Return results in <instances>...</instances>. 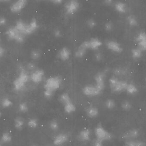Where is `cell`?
Instances as JSON below:
<instances>
[{
	"label": "cell",
	"instance_id": "6da1fadb",
	"mask_svg": "<svg viewBox=\"0 0 146 146\" xmlns=\"http://www.w3.org/2000/svg\"><path fill=\"white\" fill-rule=\"evenodd\" d=\"M62 79L59 76H50L46 80L44 85V96L47 99H50L55 93L60 89L62 85Z\"/></svg>",
	"mask_w": 146,
	"mask_h": 146
},
{
	"label": "cell",
	"instance_id": "7a4b0ae2",
	"mask_svg": "<svg viewBox=\"0 0 146 146\" xmlns=\"http://www.w3.org/2000/svg\"><path fill=\"white\" fill-rule=\"evenodd\" d=\"M15 27L24 35H29L35 32L38 28V24L35 19H32L29 23H27L22 20L16 21Z\"/></svg>",
	"mask_w": 146,
	"mask_h": 146
},
{
	"label": "cell",
	"instance_id": "3957f363",
	"mask_svg": "<svg viewBox=\"0 0 146 146\" xmlns=\"http://www.w3.org/2000/svg\"><path fill=\"white\" fill-rule=\"evenodd\" d=\"M96 139L101 141H109L112 139V135L101 124H98L94 129Z\"/></svg>",
	"mask_w": 146,
	"mask_h": 146
},
{
	"label": "cell",
	"instance_id": "277c9868",
	"mask_svg": "<svg viewBox=\"0 0 146 146\" xmlns=\"http://www.w3.org/2000/svg\"><path fill=\"white\" fill-rule=\"evenodd\" d=\"M7 36L11 40H15L19 43H23L25 41V35L21 33L15 27L9 28L6 32Z\"/></svg>",
	"mask_w": 146,
	"mask_h": 146
},
{
	"label": "cell",
	"instance_id": "5b68a950",
	"mask_svg": "<svg viewBox=\"0 0 146 146\" xmlns=\"http://www.w3.org/2000/svg\"><path fill=\"white\" fill-rule=\"evenodd\" d=\"M106 73L101 71L96 74L94 77V86L102 93L105 87Z\"/></svg>",
	"mask_w": 146,
	"mask_h": 146
},
{
	"label": "cell",
	"instance_id": "8992f818",
	"mask_svg": "<svg viewBox=\"0 0 146 146\" xmlns=\"http://www.w3.org/2000/svg\"><path fill=\"white\" fill-rule=\"evenodd\" d=\"M89 50L90 48L88 40H86L82 42L76 49L75 52V56L78 59H81L85 56Z\"/></svg>",
	"mask_w": 146,
	"mask_h": 146
},
{
	"label": "cell",
	"instance_id": "52a82bcc",
	"mask_svg": "<svg viewBox=\"0 0 146 146\" xmlns=\"http://www.w3.org/2000/svg\"><path fill=\"white\" fill-rule=\"evenodd\" d=\"M27 2V0H16L10 6V11L13 13H18L25 8Z\"/></svg>",
	"mask_w": 146,
	"mask_h": 146
},
{
	"label": "cell",
	"instance_id": "ba28073f",
	"mask_svg": "<svg viewBox=\"0 0 146 146\" xmlns=\"http://www.w3.org/2000/svg\"><path fill=\"white\" fill-rule=\"evenodd\" d=\"M82 92L84 95L89 97H96L101 93L93 84L85 86L82 89Z\"/></svg>",
	"mask_w": 146,
	"mask_h": 146
},
{
	"label": "cell",
	"instance_id": "9c48e42d",
	"mask_svg": "<svg viewBox=\"0 0 146 146\" xmlns=\"http://www.w3.org/2000/svg\"><path fill=\"white\" fill-rule=\"evenodd\" d=\"M80 4L76 0H71L65 6L66 13L68 15L73 14L78 10Z\"/></svg>",
	"mask_w": 146,
	"mask_h": 146
},
{
	"label": "cell",
	"instance_id": "30bf717a",
	"mask_svg": "<svg viewBox=\"0 0 146 146\" xmlns=\"http://www.w3.org/2000/svg\"><path fill=\"white\" fill-rule=\"evenodd\" d=\"M69 135L65 133L57 135L54 138L53 144L55 146H61L65 145L69 140Z\"/></svg>",
	"mask_w": 146,
	"mask_h": 146
},
{
	"label": "cell",
	"instance_id": "8fae6325",
	"mask_svg": "<svg viewBox=\"0 0 146 146\" xmlns=\"http://www.w3.org/2000/svg\"><path fill=\"white\" fill-rule=\"evenodd\" d=\"M92 132L88 128H84L78 133V139L82 142H87L91 139Z\"/></svg>",
	"mask_w": 146,
	"mask_h": 146
},
{
	"label": "cell",
	"instance_id": "7c38bea8",
	"mask_svg": "<svg viewBox=\"0 0 146 146\" xmlns=\"http://www.w3.org/2000/svg\"><path fill=\"white\" fill-rule=\"evenodd\" d=\"M71 56V50L68 48L66 47H63L59 50L57 54L58 59L63 61H66L69 60Z\"/></svg>",
	"mask_w": 146,
	"mask_h": 146
},
{
	"label": "cell",
	"instance_id": "4fadbf2b",
	"mask_svg": "<svg viewBox=\"0 0 146 146\" xmlns=\"http://www.w3.org/2000/svg\"><path fill=\"white\" fill-rule=\"evenodd\" d=\"M44 72L42 69H36L31 75V79L35 83L41 82L43 80Z\"/></svg>",
	"mask_w": 146,
	"mask_h": 146
},
{
	"label": "cell",
	"instance_id": "5bb4252c",
	"mask_svg": "<svg viewBox=\"0 0 146 146\" xmlns=\"http://www.w3.org/2000/svg\"><path fill=\"white\" fill-rule=\"evenodd\" d=\"M89 48L91 50L97 51L102 46V42L97 38H92L88 40Z\"/></svg>",
	"mask_w": 146,
	"mask_h": 146
},
{
	"label": "cell",
	"instance_id": "9a60e30c",
	"mask_svg": "<svg viewBox=\"0 0 146 146\" xmlns=\"http://www.w3.org/2000/svg\"><path fill=\"white\" fill-rule=\"evenodd\" d=\"M86 114L89 118H96L99 114V111L96 106H90L86 110Z\"/></svg>",
	"mask_w": 146,
	"mask_h": 146
},
{
	"label": "cell",
	"instance_id": "2e32d148",
	"mask_svg": "<svg viewBox=\"0 0 146 146\" xmlns=\"http://www.w3.org/2000/svg\"><path fill=\"white\" fill-rule=\"evenodd\" d=\"M139 135V132L137 129H130L123 135L122 138L126 141L135 139Z\"/></svg>",
	"mask_w": 146,
	"mask_h": 146
},
{
	"label": "cell",
	"instance_id": "e0dca14e",
	"mask_svg": "<svg viewBox=\"0 0 146 146\" xmlns=\"http://www.w3.org/2000/svg\"><path fill=\"white\" fill-rule=\"evenodd\" d=\"M64 111L68 114H72L76 110V106L72 100L63 106Z\"/></svg>",
	"mask_w": 146,
	"mask_h": 146
},
{
	"label": "cell",
	"instance_id": "ac0fdd59",
	"mask_svg": "<svg viewBox=\"0 0 146 146\" xmlns=\"http://www.w3.org/2000/svg\"><path fill=\"white\" fill-rule=\"evenodd\" d=\"M25 121L24 118L20 117H16L14 120V126L18 130H21L24 127Z\"/></svg>",
	"mask_w": 146,
	"mask_h": 146
},
{
	"label": "cell",
	"instance_id": "d6986e66",
	"mask_svg": "<svg viewBox=\"0 0 146 146\" xmlns=\"http://www.w3.org/2000/svg\"><path fill=\"white\" fill-rule=\"evenodd\" d=\"M124 146H146L145 142L138 140H129L126 141Z\"/></svg>",
	"mask_w": 146,
	"mask_h": 146
},
{
	"label": "cell",
	"instance_id": "ffe728a7",
	"mask_svg": "<svg viewBox=\"0 0 146 146\" xmlns=\"http://www.w3.org/2000/svg\"><path fill=\"white\" fill-rule=\"evenodd\" d=\"M59 101L63 106L72 101V100L68 94L63 93L59 96Z\"/></svg>",
	"mask_w": 146,
	"mask_h": 146
},
{
	"label": "cell",
	"instance_id": "44dd1931",
	"mask_svg": "<svg viewBox=\"0 0 146 146\" xmlns=\"http://www.w3.org/2000/svg\"><path fill=\"white\" fill-rule=\"evenodd\" d=\"M12 140L11 135L8 132H5L3 133L1 138V142L4 144H7L11 142Z\"/></svg>",
	"mask_w": 146,
	"mask_h": 146
},
{
	"label": "cell",
	"instance_id": "7402d4cb",
	"mask_svg": "<svg viewBox=\"0 0 146 146\" xmlns=\"http://www.w3.org/2000/svg\"><path fill=\"white\" fill-rule=\"evenodd\" d=\"M42 56V52L38 49H34L31 52V57L34 60H39Z\"/></svg>",
	"mask_w": 146,
	"mask_h": 146
},
{
	"label": "cell",
	"instance_id": "603a6c76",
	"mask_svg": "<svg viewBox=\"0 0 146 146\" xmlns=\"http://www.w3.org/2000/svg\"><path fill=\"white\" fill-rule=\"evenodd\" d=\"M106 47L109 49L113 51H117L118 50V46L115 42L113 41H109L106 43Z\"/></svg>",
	"mask_w": 146,
	"mask_h": 146
},
{
	"label": "cell",
	"instance_id": "cb8c5ba5",
	"mask_svg": "<svg viewBox=\"0 0 146 146\" xmlns=\"http://www.w3.org/2000/svg\"><path fill=\"white\" fill-rule=\"evenodd\" d=\"M25 85V83L22 82L18 78L13 82L14 86L15 89L16 91H19V90H21L24 87Z\"/></svg>",
	"mask_w": 146,
	"mask_h": 146
},
{
	"label": "cell",
	"instance_id": "d4e9b609",
	"mask_svg": "<svg viewBox=\"0 0 146 146\" xmlns=\"http://www.w3.org/2000/svg\"><path fill=\"white\" fill-rule=\"evenodd\" d=\"M49 127L53 131H56L60 127L59 123L56 120H52L49 123Z\"/></svg>",
	"mask_w": 146,
	"mask_h": 146
},
{
	"label": "cell",
	"instance_id": "484cf974",
	"mask_svg": "<svg viewBox=\"0 0 146 146\" xmlns=\"http://www.w3.org/2000/svg\"><path fill=\"white\" fill-rule=\"evenodd\" d=\"M38 120L36 118H33L29 120L27 125L31 129H35L38 127Z\"/></svg>",
	"mask_w": 146,
	"mask_h": 146
},
{
	"label": "cell",
	"instance_id": "4316f807",
	"mask_svg": "<svg viewBox=\"0 0 146 146\" xmlns=\"http://www.w3.org/2000/svg\"><path fill=\"white\" fill-rule=\"evenodd\" d=\"M19 110L21 113H25L29 110V107L26 103H22L19 105Z\"/></svg>",
	"mask_w": 146,
	"mask_h": 146
},
{
	"label": "cell",
	"instance_id": "83f0119b",
	"mask_svg": "<svg viewBox=\"0 0 146 146\" xmlns=\"http://www.w3.org/2000/svg\"><path fill=\"white\" fill-rule=\"evenodd\" d=\"M115 9L118 12L123 13L125 12L126 7L125 4L123 3H117L115 4Z\"/></svg>",
	"mask_w": 146,
	"mask_h": 146
},
{
	"label": "cell",
	"instance_id": "f1b7e54d",
	"mask_svg": "<svg viewBox=\"0 0 146 146\" xmlns=\"http://www.w3.org/2000/svg\"><path fill=\"white\" fill-rule=\"evenodd\" d=\"M94 58L96 61L100 62L102 61L104 59V55L102 54V52L97 50L94 54Z\"/></svg>",
	"mask_w": 146,
	"mask_h": 146
},
{
	"label": "cell",
	"instance_id": "f546056e",
	"mask_svg": "<svg viewBox=\"0 0 146 146\" xmlns=\"http://www.w3.org/2000/svg\"><path fill=\"white\" fill-rule=\"evenodd\" d=\"M1 104L3 108H7L12 106L13 103L8 98H5L2 101Z\"/></svg>",
	"mask_w": 146,
	"mask_h": 146
},
{
	"label": "cell",
	"instance_id": "4dcf8cb0",
	"mask_svg": "<svg viewBox=\"0 0 146 146\" xmlns=\"http://www.w3.org/2000/svg\"><path fill=\"white\" fill-rule=\"evenodd\" d=\"M87 26L90 29H93L97 25L96 21L93 19H89L86 21Z\"/></svg>",
	"mask_w": 146,
	"mask_h": 146
},
{
	"label": "cell",
	"instance_id": "1f68e13d",
	"mask_svg": "<svg viewBox=\"0 0 146 146\" xmlns=\"http://www.w3.org/2000/svg\"><path fill=\"white\" fill-rule=\"evenodd\" d=\"M105 104L106 107L108 109H112L115 107V103L113 100L111 99L107 100L106 101Z\"/></svg>",
	"mask_w": 146,
	"mask_h": 146
},
{
	"label": "cell",
	"instance_id": "d6a6232c",
	"mask_svg": "<svg viewBox=\"0 0 146 146\" xmlns=\"http://www.w3.org/2000/svg\"><path fill=\"white\" fill-rule=\"evenodd\" d=\"M53 35L56 38H60L62 36V32L60 29H56L53 32Z\"/></svg>",
	"mask_w": 146,
	"mask_h": 146
},
{
	"label": "cell",
	"instance_id": "836d02e7",
	"mask_svg": "<svg viewBox=\"0 0 146 146\" xmlns=\"http://www.w3.org/2000/svg\"><path fill=\"white\" fill-rule=\"evenodd\" d=\"M104 28L106 31H110L113 28V25L111 22H107L105 25Z\"/></svg>",
	"mask_w": 146,
	"mask_h": 146
},
{
	"label": "cell",
	"instance_id": "e575fe53",
	"mask_svg": "<svg viewBox=\"0 0 146 146\" xmlns=\"http://www.w3.org/2000/svg\"><path fill=\"white\" fill-rule=\"evenodd\" d=\"M7 20L4 16H0V26H4L7 24Z\"/></svg>",
	"mask_w": 146,
	"mask_h": 146
},
{
	"label": "cell",
	"instance_id": "d590c367",
	"mask_svg": "<svg viewBox=\"0 0 146 146\" xmlns=\"http://www.w3.org/2000/svg\"><path fill=\"white\" fill-rule=\"evenodd\" d=\"M103 143V141L96 139L93 143L92 146H104Z\"/></svg>",
	"mask_w": 146,
	"mask_h": 146
},
{
	"label": "cell",
	"instance_id": "8d00e7d4",
	"mask_svg": "<svg viewBox=\"0 0 146 146\" xmlns=\"http://www.w3.org/2000/svg\"><path fill=\"white\" fill-rule=\"evenodd\" d=\"M27 68L29 70L31 71H35L36 70V66L33 62H29L27 65Z\"/></svg>",
	"mask_w": 146,
	"mask_h": 146
},
{
	"label": "cell",
	"instance_id": "74e56055",
	"mask_svg": "<svg viewBox=\"0 0 146 146\" xmlns=\"http://www.w3.org/2000/svg\"><path fill=\"white\" fill-rule=\"evenodd\" d=\"M104 2L105 4H106V5H108V6H110V5L112 4V2H113V0H104Z\"/></svg>",
	"mask_w": 146,
	"mask_h": 146
},
{
	"label": "cell",
	"instance_id": "f35d334b",
	"mask_svg": "<svg viewBox=\"0 0 146 146\" xmlns=\"http://www.w3.org/2000/svg\"><path fill=\"white\" fill-rule=\"evenodd\" d=\"M5 50L3 47L0 45V57H1L4 55Z\"/></svg>",
	"mask_w": 146,
	"mask_h": 146
},
{
	"label": "cell",
	"instance_id": "ab89813d",
	"mask_svg": "<svg viewBox=\"0 0 146 146\" xmlns=\"http://www.w3.org/2000/svg\"><path fill=\"white\" fill-rule=\"evenodd\" d=\"M55 4H60L62 3L63 0H49Z\"/></svg>",
	"mask_w": 146,
	"mask_h": 146
},
{
	"label": "cell",
	"instance_id": "60d3db41",
	"mask_svg": "<svg viewBox=\"0 0 146 146\" xmlns=\"http://www.w3.org/2000/svg\"><path fill=\"white\" fill-rule=\"evenodd\" d=\"M11 0H2V2H8L10 1Z\"/></svg>",
	"mask_w": 146,
	"mask_h": 146
},
{
	"label": "cell",
	"instance_id": "b9f144b4",
	"mask_svg": "<svg viewBox=\"0 0 146 146\" xmlns=\"http://www.w3.org/2000/svg\"><path fill=\"white\" fill-rule=\"evenodd\" d=\"M2 116V113L0 111V118H1V117Z\"/></svg>",
	"mask_w": 146,
	"mask_h": 146
},
{
	"label": "cell",
	"instance_id": "7bdbcfd3",
	"mask_svg": "<svg viewBox=\"0 0 146 146\" xmlns=\"http://www.w3.org/2000/svg\"><path fill=\"white\" fill-rule=\"evenodd\" d=\"M0 146H3L2 143L1 142H0Z\"/></svg>",
	"mask_w": 146,
	"mask_h": 146
},
{
	"label": "cell",
	"instance_id": "ee69618b",
	"mask_svg": "<svg viewBox=\"0 0 146 146\" xmlns=\"http://www.w3.org/2000/svg\"><path fill=\"white\" fill-rule=\"evenodd\" d=\"M2 2V0H0V3Z\"/></svg>",
	"mask_w": 146,
	"mask_h": 146
},
{
	"label": "cell",
	"instance_id": "f6af8a7d",
	"mask_svg": "<svg viewBox=\"0 0 146 146\" xmlns=\"http://www.w3.org/2000/svg\"><path fill=\"white\" fill-rule=\"evenodd\" d=\"M1 38H0V42H1Z\"/></svg>",
	"mask_w": 146,
	"mask_h": 146
},
{
	"label": "cell",
	"instance_id": "bcb514c9",
	"mask_svg": "<svg viewBox=\"0 0 146 146\" xmlns=\"http://www.w3.org/2000/svg\"></svg>",
	"mask_w": 146,
	"mask_h": 146
}]
</instances>
